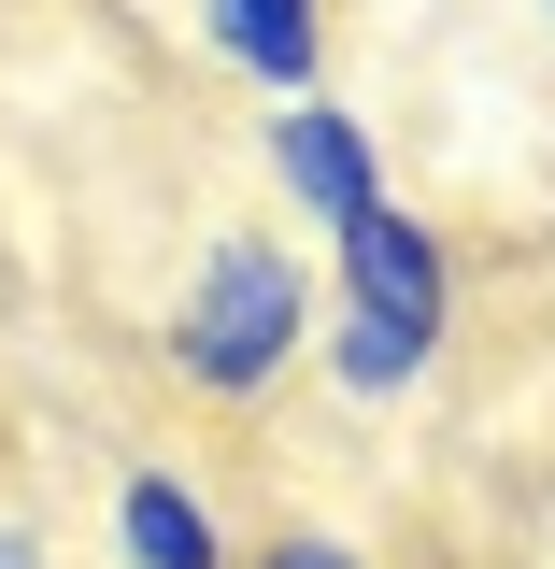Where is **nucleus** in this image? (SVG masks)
Returning <instances> with one entry per match:
<instances>
[{"mask_svg":"<svg viewBox=\"0 0 555 569\" xmlns=\"http://www.w3.org/2000/svg\"><path fill=\"white\" fill-rule=\"evenodd\" d=\"M115 556L129 569H228V512L186 470H129L115 485Z\"/></svg>","mask_w":555,"mask_h":569,"instance_id":"39448f33","label":"nucleus"},{"mask_svg":"<svg viewBox=\"0 0 555 569\" xmlns=\"http://www.w3.org/2000/svg\"><path fill=\"white\" fill-rule=\"evenodd\" d=\"M328 328V385L343 399H414L427 385V342H399V328H370V313H314Z\"/></svg>","mask_w":555,"mask_h":569,"instance_id":"423d86ee","label":"nucleus"},{"mask_svg":"<svg viewBox=\"0 0 555 569\" xmlns=\"http://www.w3.org/2000/svg\"><path fill=\"white\" fill-rule=\"evenodd\" d=\"M257 569H370V556H356L343 527H285V541H271V556H257Z\"/></svg>","mask_w":555,"mask_h":569,"instance_id":"0eeeda50","label":"nucleus"},{"mask_svg":"<svg viewBox=\"0 0 555 569\" xmlns=\"http://www.w3.org/2000/svg\"><path fill=\"white\" fill-rule=\"evenodd\" d=\"M0 569H43V556H29V527H0Z\"/></svg>","mask_w":555,"mask_h":569,"instance_id":"6e6552de","label":"nucleus"},{"mask_svg":"<svg viewBox=\"0 0 555 569\" xmlns=\"http://www.w3.org/2000/svg\"><path fill=\"white\" fill-rule=\"evenodd\" d=\"M200 43L242 71L271 114L285 100H328V0H200Z\"/></svg>","mask_w":555,"mask_h":569,"instance_id":"7ed1b4c3","label":"nucleus"},{"mask_svg":"<svg viewBox=\"0 0 555 569\" xmlns=\"http://www.w3.org/2000/svg\"><path fill=\"white\" fill-rule=\"evenodd\" d=\"M271 186L314 213V228H343V213L385 200V157H370V129H356L343 100H285L271 114Z\"/></svg>","mask_w":555,"mask_h":569,"instance_id":"20e7f679","label":"nucleus"},{"mask_svg":"<svg viewBox=\"0 0 555 569\" xmlns=\"http://www.w3.org/2000/svg\"><path fill=\"white\" fill-rule=\"evenodd\" d=\"M328 313H370V328H399V342L442 356V328H456V242H442L414 200L343 213V228H328Z\"/></svg>","mask_w":555,"mask_h":569,"instance_id":"f03ea898","label":"nucleus"},{"mask_svg":"<svg viewBox=\"0 0 555 569\" xmlns=\"http://www.w3.org/2000/svg\"><path fill=\"white\" fill-rule=\"evenodd\" d=\"M299 342H314V271H299L285 242H257V228H214L200 271H186V299H171V370L242 413V399L285 385Z\"/></svg>","mask_w":555,"mask_h":569,"instance_id":"f257e3e1","label":"nucleus"}]
</instances>
